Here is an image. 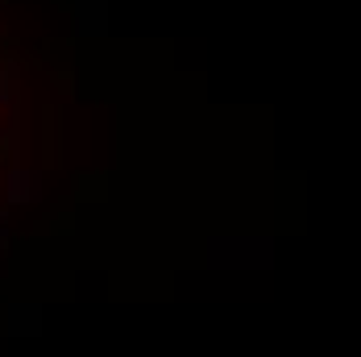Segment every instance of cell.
<instances>
[{
    "label": "cell",
    "instance_id": "6da1fadb",
    "mask_svg": "<svg viewBox=\"0 0 361 357\" xmlns=\"http://www.w3.org/2000/svg\"><path fill=\"white\" fill-rule=\"evenodd\" d=\"M25 183H30L25 171H13V175H8V187H13V191H8V200H13V204H21V200L30 195V187H25Z\"/></svg>",
    "mask_w": 361,
    "mask_h": 357
},
{
    "label": "cell",
    "instance_id": "7a4b0ae2",
    "mask_svg": "<svg viewBox=\"0 0 361 357\" xmlns=\"http://www.w3.org/2000/svg\"><path fill=\"white\" fill-rule=\"evenodd\" d=\"M13 83H17V71H13V67H4V71H0V104H4V100H13Z\"/></svg>",
    "mask_w": 361,
    "mask_h": 357
}]
</instances>
